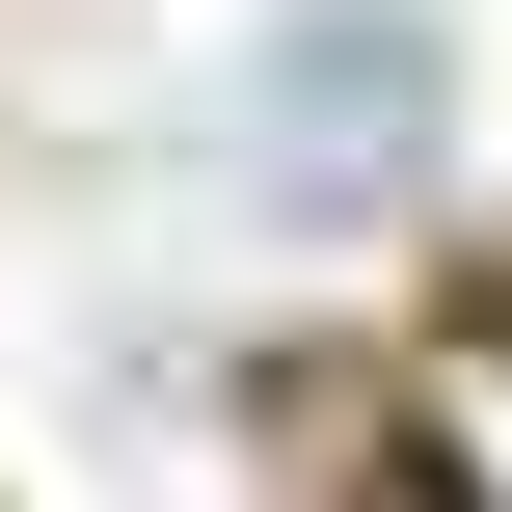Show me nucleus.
<instances>
[{
  "instance_id": "f257e3e1",
  "label": "nucleus",
  "mask_w": 512,
  "mask_h": 512,
  "mask_svg": "<svg viewBox=\"0 0 512 512\" xmlns=\"http://www.w3.org/2000/svg\"><path fill=\"white\" fill-rule=\"evenodd\" d=\"M243 135H270V189H324V216L405 189V162H432V27H405V0H297L270 81H243Z\"/></svg>"
},
{
  "instance_id": "f03ea898",
  "label": "nucleus",
  "mask_w": 512,
  "mask_h": 512,
  "mask_svg": "<svg viewBox=\"0 0 512 512\" xmlns=\"http://www.w3.org/2000/svg\"><path fill=\"white\" fill-rule=\"evenodd\" d=\"M432 486L512 512V351H432Z\"/></svg>"
}]
</instances>
